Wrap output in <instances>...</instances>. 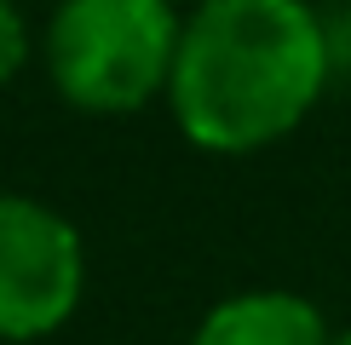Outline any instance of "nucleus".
I'll use <instances>...</instances> for the list:
<instances>
[{
    "mask_svg": "<svg viewBox=\"0 0 351 345\" xmlns=\"http://www.w3.org/2000/svg\"><path fill=\"white\" fill-rule=\"evenodd\" d=\"M334 328L305 294L288 288H242L202 311L190 345H328Z\"/></svg>",
    "mask_w": 351,
    "mask_h": 345,
    "instance_id": "20e7f679",
    "label": "nucleus"
},
{
    "mask_svg": "<svg viewBox=\"0 0 351 345\" xmlns=\"http://www.w3.org/2000/svg\"><path fill=\"white\" fill-rule=\"evenodd\" d=\"M86 299V242L75 219L29 190H0V345L69 328Z\"/></svg>",
    "mask_w": 351,
    "mask_h": 345,
    "instance_id": "7ed1b4c3",
    "label": "nucleus"
},
{
    "mask_svg": "<svg viewBox=\"0 0 351 345\" xmlns=\"http://www.w3.org/2000/svg\"><path fill=\"white\" fill-rule=\"evenodd\" d=\"M328 345H351V328H340V334H334V340H328Z\"/></svg>",
    "mask_w": 351,
    "mask_h": 345,
    "instance_id": "423d86ee",
    "label": "nucleus"
},
{
    "mask_svg": "<svg viewBox=\"0 0 351 345\" xmlns=\"http://www.w3.org/2000/svg\"><path fill=\"white\" fill-rule=\"evenodd\" d=\"M179 29L184 12L167 0H58L40 23V69L69 110L121 121L167 98Z\"/></svg>",
    "mask_w": 351,
    "mask_h": 345,
    "instance_id": "f03ea898",
    "label": "nucleus"
},
{
    "mask_svg": "<svg viewBox=\"0 0 351 345\" xmlns=\"http://www.w3.org/2000/svg\"><path fill=\"white\" fill-rule=\"evenodd\" d=\"M328 69L334 47L311 0H196L167 110L202 155H259L305 127Z\"/></svg>",
    "mask_w": 351,
    "mask_h": 345,
    "instance_id": "f257e3e1",
    "label": "nucleus"
},
{
    "mask_svg": "<svg viewBox=\"0 0 351 345\" xmlns=\"http://www.w3.org/2000/svg\"><path fill=\"white\" fill-rule=\"evenodd\" d=\"M167 6H179V12H190V6H196V0H167Z\"/></svg>",
    "mask_w": 351,
    "mask_h": 345,
    "instance_id": "0eeeda50",
    "label": "nucleus"
},
{
    "mask_svg": "<svg viewBox=\"0 0 351 345\" xmlns=\"http://www.w3.org/2000/svg\"><path fill=\"white\" fill-rule=\"evenodd\" d=\"M40 58V35L29 29L18 0H0V86H12Z\"/></svg>",
    "mask_w": 351,
    "mask_h": 345,
    "instance_id": "39448f33",
    "label": "nucleus"
}]
</instances>
